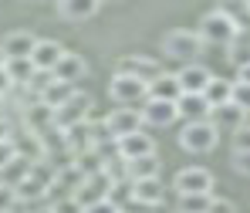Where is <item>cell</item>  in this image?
<instances>
[{"label": "cell", "mask_w": 250, "mask_h": 213, "mask_svg": "<svg viewBox=\"0 0 250 213\" xmlns=\"http://www.w3.org/2000/svg\"><path fill=\"white\" fill-rule=\"evenodd\" d=\"M108 95H112V102H119V108H132V105H142L149 98V85L132 78V75L115 71L112 82H108Z\"/></svg>", "instance_id": "obj_1"}, {"label": "cell", "mask_w": 250, "mask_h": 213, "mask_svg": "<svg viewBox=\"0 0 250 213\" xmlns=\"http://www.w3.org/2000/svg\"><path fill=\"white\" fill-rule=\"evenodd\" d=\"M216 142H220V128L213 126L209 119L186 122V128L179 132V146L186 152H209V149H216Z\"/></svg>", "instance_id": "obj_2"}, {"label": "cell", "mask_w": 250, "mask_h": 213, "mask_svg": "<svg viewBox=\"0 0 250 213\" xmlns=\"http://www.w3.org/2000/svg\"><path fill=\"white\" fill-rule=\"evenodd\" d=\"M200 47H203V41L193 31H169L166 38H163V51L172 61H179V64H196Z\"/></svg>", "instance_id": "obj_3"}, {"label": "cell", "mask_w": 250, "mask_h": 213, "mask_svg": "<svg viewBox=\"0 0 250 213\" xmlns=\"http://www.w3.org/2000/svg\"><path fill=\"white\" fill-rule=\"evenodd\" d=\"M237 38V24L223 14V10H209L200 21V41L207 44H233Z\"/></svg>", "instance_id": "obj_4"}, {"label": "cell", "mask_w": 250, "mask_h": 213, "mask_svg": "<svg viewBox=\"0 0 250 213\" xmlns=\"http://www.w3.org/2000/svg\"><path fill=\"white\" fill-rule=\"evenodd\" d=\"M172 186H176V193H179V196H196V193H209V190H213V172L203 170V166H186V170L176 172Z\"/></svg>", "instance_id": "obj_5"}, {"label": "cell", "mask_w": 250, "mask_h": 213, "mask_svg": "<svg viewBox=\"0 0 250 213\" xmlns=\"http://www.w3.org/2000/svg\"><path fill=\"white\" fill-rule=\"evenodd\" d=\"M91 112V98L88 95H82V91H75L64 105H58L54 108V128H71V126H82L84 122V115Z\"/></svg>", "instance_id": "obj_6"}, {"label": "cell", "mask_w": 250, "mask_h": 213, "mask_svg": "<svg viewBox=\"0 0 250 213\" xmlns=\"http://www.w3.org/2000/svg\"><path fill=\"white\" fill-rule=\"evenodd\" d=\"M108 190H112V179H108V172H95V176H84L82 186L75 190V203L78 207H91V203H102V200H108Z\"/></svg>", "instance_id": "obj_7"}, {"label": "cell", "mask_w": 250, "mask_h": 213, "mask_svg": "<svg viewBox=\"0 0 250 213\" xmlns=\"http://www.w3.org/2000/svg\"><path fill=\"white\" fill-rule=\"evenodd\" d=\"M139 119L142 126H152V128H163V126H172L179 119L176 112V102H159V98H146L139 105Z\"/></svg>", "instance_id": "obj_8"}, {"label": "cell", "mask_w": 250, "mask_h": 213, "mask_svg": "<svg viewBox=\"0 0 250 213\" xmlns=\"http://www.w3.org/2000/svg\"><path fill=\"white\" fill-rule=\"evenodd\" d=\"M176 82H179L183 95H203L207 85L213 82V71H209L207 64H183L176 71Z\"/></svg>", "instance_id": "obj_9"}, {"label": "cell", "mask_w": 250, "mask_h": 213, "mask_svg": "<svg viewBox=\"0 0 250 213\" xmlns=\"http://www.w3.org/2000/svg\"><path fill=\"white\" fill-rule=\"evenodd\" d=\"M115 149H119V159H139V156H152L156 152V139L149 135V132H132V135H122V139H115Z\"/></svg>", "instance_id": "obj_10"}, {"label": "cell", "mask_w": 250, "mask_h": 213, "mask_svg": "<svg viewBox=\"0 0 250 213\" xmlns=\"http://www.w3.org/2000/svg\"><path fill=\"white\" fill-rule=\"evenodd\" d=\"M128 190H132V203L139 207H159L166 200V186L163 179H128Z\"/></svg>", "instance_id": "obj_11"}, {"label": "cell", "mask_w": 250, "mask_h": 213, "mask_svg": "<svg viewBox=\"0 0 250 213\" xmlns=\"http://www.w3.org/2000/svg\"><path fill=\"white\" fill-rule=\"evenodd\" d=\"M105 128H108L112 142H115V139H122V135H132V132H139V128H142L139 108H115V112L105 119Z\"/></svg>", "instance_id": "obj_12"}, {"label": "cell", "mask_w": 250, "mask_h": 213, "mask_svg": "<svg viewBox=\"0 0 250 213\" xmlns=\"http://www.w3.org/2000/svg\"><path fill=\"white\" fill-rule=\"evenodd\" d=\"M61 58H64V47L58 41H41V38H38V44H34V51H31L27 61H31L34 71H54V64H58Z\"/></svg>", "instance_id": "obj_13"}, {"label": "cell", "mask_w": 250, "mask_h": 213, "mask_svg": "<svg viewBox=\"0 0 250 213\" xmlns=\"http://www.w3.org/2000/svg\"><path fill=\"white\" fill-rule=\"evenodd\" d=\"M119 71L122 75H132V78H139V82H152V78H159L163 75V68L152 61V58H142V54H132V58H122L119 61Z\"/></svg>", "instance_id": "obj_14"}, {"label": "cell", "mask_w": 250, "mask_h": 213, "mask_svg": "<svg viewBox=\"0 0 250 213\" xmlns=\"http://www.w3.org/2000/svg\"><path fill=\"white\" fill-rule=\"evenodd\" d=\"M58 82H64V85H78L84 75H88V64H84L82 54H71V51H64V58L54 64V71H51Z\"/></svg>", "instance_id": "obj_15"}, {"label": "cell", "mask_w": 250, "mask_h": 213, "mask_svg": "<svg viewBox=\"0 0 250 213\" xmlns=\"http://www.w3.org/2000/svg\"><path fill=\"white\" fill-rule=\"evenodd\" d=\"M24 128L41 135L47 128H54V108H47L44 102H34V105H24Z\"/></svg>", "instance_id": "obj_16"}, {"label": "cell", "mask_w": 250, "mask_h": 213, "mask_svg": "<svg viewBox=\"0 0 250 213\" xmlns=\"http://www.w3.org/2000/svg\"><path fill=\"white\" fill-rule=\"evenodd\" d=\"M209 122H213L216 128H230V132H237L240 126H247V112L237 108L233 102H227V105L209 108Z\"/></svg>", "instance_id": "obj_17"}, {"label": "cell", "mask_w": 250, "mask_h": 213, "mask_svg": "<svg viewBox=\"0 0 250 213\" xmlns=\"http://www.w3.org/2000/svg\"><path fill=\"white\" fill-rule=\"evenodd\" d=\"M176 112L186 122H203V119H209V105H207L203 95H179L176 98Z\"/></svg>", "instance_id": "obj_18"}, {"label": "cell", "mask_w": 250, "mask_h": 213, "mask_svg": "<svg viewBox=\"0 0 250 213\" xmlns=\"http://www.w3.org/2000/svg\"><path fill=\"white\" fill-rule=\"evenodd\" d=\"M34 44H38L34 34H27V31H14V34H7V38L0 41V51H3V58H31Z\"/></svg>", "instance_id": "obj_19"}, {"label": "cell", "mask_w": 250, "mask_h": 213, "mask_svg": "<svg viewBox=\"0 0 250 213\" xmlns=\"http://www.w3.org/2000/svg\"><path fill=\"white\" fill-rule=\"evenodd\" d=\"M125 172L128 179H156L163 172V159L152 152V156H139V159H128L125 163Z\"/></svg>", "instance_id": "obj_20"}, {"label": "cell", "mask_w": 250, "mask_h": 213, "mask_svg": "<svg viewBox=\"0 0 250 213\" xmlns=\"http://www.w3.org/2000/svg\"><path fill=\"white\" fill-rule=\"evenodd\" d=\"M183 91H179V82H176V75H169L163 71L159 78H152L149 82V98H159V102H176Z\"/></svg>", "instance_id": "obj_21"}, {"label": "cell", "mask_w": 250, "mask_h": 213, "mask_svg": "<svg viewBox=\"0 0 250 213\" xmlns=\"http://www.w3.org/2000/svg\"><path fill=\"white\" fill-rule=\"evenodd\" d=\"M98 0H61V17H68V21H88V17H95L98 14Z\"/></svg>", "instance_id": "obj_22"}, {"label": "cell", "mask_w": 250, "mask_h": 213, "mask_svg": "<svg viewBox=\"0 0 250 213\" xmlns=\"http://www.w3.org/2000/svg\"><path fill=\"white\" fill-rule=\"evenodd\" d=\"M44 196H47V186L38 183L31 172H27V179H24V183H17V186H14V200H17V203H38V200H44Z\"/></svg>", "instance_id": "obj_23"}, {"label": "cell", "mask_w": 250, "mask_h": 213, "mask_svg": "<svg viewBox=\"0 0 250 213\" xmlns=\"http://www.w3.org/2000/svg\"><path fill=\"white\" fill-rule=\"evenodd\" d=\"M27 172H31V163L27 159H21V156H14L3 170H0V186H17V183H24L27 179Z\"/></svg>", "instance_id": "obj_24"}, {"label": "cell", "mask_w": 250, "mask_h": 213, "mask_svg": "<svg viewBox=\"0 0 250 213\" xmlns=\"http://www.w3.org/2000/svg\"><path fill=\"white\" fill-rule=\"evenodd\" d=\"M75 91H78L75 85H64V82H58V78H54V82H51V85L41 91V98H38V102H44L47 108H58V105H64V102H68Z\"/></svg>", "instance_id": "obj_25"}, {"label": "cell", "mask_w": 250, "mask_h": 213, "mask_svg": "<svg viewBox=\"0 0 250 213\" xmlns=\"http://www.w3.org/2000/svg\"><path fill=\"white\" fill-rule=\"evenodd\" d=\"M3 75L10 78V85H27L31 75H34V68H31L27 58H7L3 61Z\"/></svg>", "instance_id": "obj_26"}, {"label": "cell", "mask_w": 250, "mask_h": 213, "mask_svg": "<svg viewBox=\"0 0 250 213\" xmlns=\"http://www.w3.org/2000/svg\"><path fill=\"white\" fill-rule=\"evenodd\" d=\"M220 10L237 24V31H250V3L247 0H223Z\"/></svg>", "instance_id": "obj_27"}, {"label": "cell", "mask_w": 250, "mask_h": 213, "mask_svg": "<svg viewBox=\"0 0 250 213\" xmlns=\"http://www.w3.org/2000/svg\"><path fill=\"white\" fill-rule=\"evenodd\" d=\"M230 88H233V82H227V78H213V82L207 85V91H203L207 105H209V108L227 105V102H230Z\"/></svg>", "instance_id": "obj_28"}, {"label": "cell", "mask_w": 250, "mask_h": 213, "mask_svg": "<svg viewBox=\"0 0 250 213\" xmlns=\"http://www.w3.org/2000/svg\"><path fill=\"white\" fill-rule=\"evenodd\" d=\"M213 193H196V196H179V213H209Z\"/></svg>", "instance_id": "obj_29"}, {"label": "cell", "mask_w": 250, "mask_h": 213, "mask_svg": "<svg viewBox=\"0 0 250 213\" xmlns=\"http://www.w3.org/2000/svg\"><path fill=\"white\" fill-rule=\"evenodd\" d=\"M230 102L237 105V108H244L250 115V85H244V82H233V88H230Z\"/></svg>", "instance_id": "obj_30"}, {"label": "cell", "mask_w": 250, "mask_h": 213, "mask_svg": "<svg viewBox=\"0 0 250 213\" xmlns=\"http://www.w3.org/2000/svg\"><path fill=\"white\" fill-rule=\"evenodd\" d=\"M51 82H54V75H51V71H34V75H31V82H27V91H31V95H38V98H41V91L47 85H51Z\"/></svg>", "instance_id": "obj_31"}, {"label": "cell", "mask_w": 250, "mask_h": 213, "mask_svg": "<svg viewBox=\"0 0 250 213\" xmlns=\"http://www.w3.org/2000/svg\"><path fill=\"white\" fill-rule=\"evenodd\" d=\"M233 152H250V126H240L233 135Z\"/></svg>", "instance_id": "obj_32"}, {"label": "cell", "mask_w": 250, "mask_h": 213, "mask_svg": "<svg viewBox=\"0 0 250 213\" xmlns=\"http://www.w3.org/2000/svg\"><path fill=\"white\" fill-rule=\"evenodd\" d=\"M51 213H82V207L75 203V196H68V200H58V203H51Z\"/></svg>", "instance_id": "obj_33"}, {"label": "cell", "mask_w": 250, "mask_h": 213, "mask_svg": "<svg viewBox=\"0 0 250 213\" xmlns=\"http://www.w3.org/2000/svg\"><path fill=\"white\" fill-rule=\"evenodd\" d=\"M14 207H17V200H14V190H10V186H0V213L14 210Z\"/></svg>", "instance_id": "obj_34"}, {"label": "cell", "mask_w": 250, "mask_h": 213, "mask_svg": "<svg viewBox=\"0 0 250 213\" xmlns=\"http://www.w3.org/2000/svg\"><path fill=\"white\" fill-rule=\"evenodd\" d=\"M14 156H17V152H14V142H10V139H0V170H3Z\"/></svg>", "instance_id": "obj_35"}, {"label": "cell", "mask_w": 250, "mask_h": 213, "mask_svg": "<svg viewBox=\"0 0 250 213\" xmlns=\"http://www.w3.org/2000/svg\"><path fill=\"white\" fill-rule=\"evenodd\" d=\"M209 213H237V203H233V200H216V196H213Z\"/></svg>", "instance_id": "obj_36"}, {"label": "cell", "mask_w": 250, "mask_h": 213, "mask_svg": "<svg viewBox=\"0 0 250 213\" xmlns=\"http://www.w3.org/2000/svg\"><path fill=\"white\" fill-rule=\"evenodd\" d=\"M82 213H119V207H115L112 200H102V203H91V207H84Z\"/></svg>", "instance_id": "obj_37"}, {"label": "cell", "mask_w": 250, "mask_h": 213, "mask_svg": "<svg viewBox=\"0 0 250 213\" xmlns=\"http://www.w3.org/2000/svg\"><path fill=\"white\" fill-rule=\"evenodd\" d=\"M233 170L250 176V152H233Z\"/></svg>", "instance_id": "obj_38"}, {"label": "cell", "mask_w": 250, "mask_h": 213, "mask_svg": "<svg viewBox=\"0 0 250 213\" xmlns=\"http://www.w3.org/2000/svg\"><path fill=\"white\" fill-rule=\"evenodd\" d=\"M10 78H7V75H3V68H0V98H7V95H10Z\"/></svg>", "instance_id": "obj_39"}, {"label": "cell", "mask_w": 250, "mask_h": 213, "mask_svg": "<svg viewBox=\"0 0 250 213\" xmlns=\"http://www.w3.org/2000/svg\"><path fill=\"white\" fill-rule=\"evenodd\" d=\"M237 82L250 85V61H244V64H240V75H237Z\"/></svg>", "instance_id": "obj_40"}, {"label": "cell", "mask_w": 250, "mask_h": 213, "mask_svg": "<svg viewBox=\"0 0 250 213\" xmlns=\"http://www.w3.org/2000/svg\"><path fill=\"white\" fill-rule=\"evenodd\" d=\"M3 115H7V102L0 98V122H3Z\"/></svg>", "instance_id": "obj_41"}, {"label": "cell", "mask_w": 250, "mask_h": 213, "mask_svg": "<svg viewBox=\"0 0 250 213\" xmlns=\"http://www.w3.org/2000/svg\"><path fill=\"white\" fill-rule=\"evenodd\" d=\"M3 61H7V58H3V51H0V68H3Z\"/></svg>", "instance_id": "obj_42"}, {"label": "cell", "mask_w": 250, "mask_h": 213, "mask_svg": "<svg viewBox=\"0 0 250 213\" xmlns=\"http://www.w3.org/2000/svg\"><path fill=\"white\" fill-rule=\"evenodd\" d=\"M7 213H17V207H14V210H7Z\"/></svg>", "instance_id": "obj_43"}, {"label": "cell", "mask_w": 250, "mask_h": 213, "mask_svg": "<svg viewBox=\"0 0 250 213\" xmlns=\"http://www.w3.org/2000/svg\"><path fill=\"white\" fill-rule=\"evenodd\" d=\"M119 213H125V210H119Z\"/></svg>", "instance_id": "obj_44"}, {"label": "cell", "mask_w": 250, "mask_h": 213, "mask_svg": "<svg viewBox=\"0 0 250 213\" xmlns=\"http://www.w3.org/2000/svg\"><path fill=\"white\" fill-rule=\"evenodd\" d=\"M98 3H102V0H98Z\"/></svg>", "instance_id": "obj_45"}, {"label": "cell", "mask_w": 250, "mask_h": 213, "mask_svg": "<svg viewBox=\"0 0 250 213\" xmlns=\"http://www.w3.org/2000/svg\"><path fill=\"white\" fill-rule=\"evenodd\" d=\"M176 213H179V210H176Z\"/></svg>", "instance_id": "obj_46"}, {"label": "cell", "mask_w": 250, "mask_h": 213, "mask_svg": "<svg viewBox=\"0 0 250 213\" xmlns=\"http://www.w3.org/2000/svg\"><path fill=\"white\" fill-rule=\"evenodd\" d=\"M247 3H250V0H247Z\"/></svg>", "instance_id": "obj_47"}]
</instances>
